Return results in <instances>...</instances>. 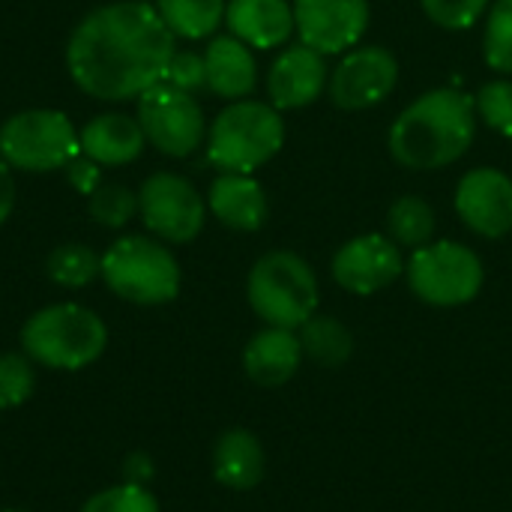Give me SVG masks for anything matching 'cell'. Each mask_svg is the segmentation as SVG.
I'll return each instance as SVG.
<instances>
[{
  "label": "cell",
  "mask_w": 512,
  "mask_h": 512,
  "mask_svg": "<svg viewBox=\"0 0 512 512\" xmlns=\"http://www.w3.org/2000/svg\"><path fill=\"white\" fill-rule=\"evenodd\" d=\"M291 6L300 42L324 57L354 48L372 18L369 0H291Z\"/></svg>",
  "instance_id": "obj_12"
},
{
  "label": "cell",
  "mask_w": 512,
  "mask_h": 512,
  "mask_svg": "<svg viewBox=\"0 0 512 512\" xmlns=\"http://www.w3.org/2000/svg\"><path fill=\"white\" fill-rule=\"evenodd\" d=\"M162 21L180 39H207L225 21L228 0H153Z\"/></svg>",
  "instance_id": "obj_22"
},
{
  "label": "cell",
  "mask_w": 512,
  "mask_h": 512,
  "mask_svg": "<svg viewBox=\"0 0 512 512\" xmlns=\"http://www.w3.org/2000/svg\"><path fill=\"white\" fill-rule=\"evenodd\" d=\"M477 135L474 96L438 87L414 99L390 126V156L411 171H438L459 162Z\"/></svg>",
  "instance_id": "obj_2"
},
{
  "label": "cell",
  "mask_w": 512,
  "mask_h": 512,
  "mask_svg": "<svg viewBox=\"0 0 512 512\" xmlns=\"http://www.w3.org/2000/svg\"><path fill=\"white\" fill-rule=\"evenodd\" d=\"M477 117L498 135L512 138V78H495L474 96Z\"/></svg>",
  "instance_id": "obj_29"
},
{
  "label": "cell",
  "mask_w": 512,
  "mask_h": 512,
  "mask_svg": "<svg viewBox=\"0 0 512 512\" xmlns=\"http://www.w3.org/2000/svg\"><path fill=\"white\" fill-rule=\"evenodd\" d=\"M66 171H69V183H72L81 195H90V192L102 183L99 165H96L93 159H87L84 153H78V156L66 165Z\"/></svg>",
  "instance_id": "obj_33"
},
{
  "label": "cell",
  "mask_w": 512,
  "mask_h": 512,
  "mask_svg": "<svg viewBox=\"0 0 512 512\" xmlns=\"http://www.w3.org/2000/svg\"><path fill=\"white\" fill-rule=\"evenodd\" d=\"M399 84V60L384 45H354L336 63L327 93L336 108L363 111L381 105Z\"/></svg>",
  "instance_id": "obj_11"
},
{
  "label": "cell",
  "mask_w": 512,
  "mask_h": 512,
  "mask_svg": "<svg viewBox=\"0 0 512 512\" xmlns=\"http://www.w3.org/2000/svg\"><path fill=\"white\" fill-rule=\"evenodd\" d=\"M138 123L147 144L171 159H186L207 141V120L198 99L165 81L138 96Z\"/></svg>",
  "instance_id": "obj_9"
},
{
  "label": "cell",
  "mask_w": 512,
  "mask_h": 512,
  "mask_svg": "<svg viewBox=\"0 0 512 512\" xmlns=\"http://www.w3.org/2000/svg\"><path fill=\"white\" fill-rule=\"evenodd\" d=\"M330 270L339 288L369 297L393 285L405 273V261L387 234H360L333 255Z\"/></svg>",
  "instance_id": "obj_13"
},
{
  "label": "cell",
  "mask_w": 512,
  "mask_h": 512,
  "mask_svg": "<svg viewBox=\"0 0 512 512\" xmlns=\"http://www.w3.org/2000/svg\"><path fill=\"white\" fill-rule=\"evenodd\" d=\"M300 345H303V354L306 357H312L315 363H321L327 369L342 366L354 354V336H351V330L339 318L318 315V312L300 327Z\"/></svg>",
  "instance_id": "obj_24"
},
{
  "label": "cell",
  "mask_w": 512,
  "mask_h": 512,
  "mask_svg": "<svg viewBox=\"0 0 512 512\" xmlns=\"http://www.w3.org/2000/svg\"><path fill=\"white\" fill-rule=\"evenodd\" d=\"M138 213L147 231L162 243H192L207 219V201L180 174H150L138 189Z\"/></svg>",
  "instance_id": "obj_10"
},
{
  "label": "cell",
  "mask_w": 512,
  "mask_h": 512,
  "mask_svg": "<svg viewBox=\"0 0 512 512\" xmlns=\"http://www.w3.org/2000/svg\"><path fill=\"white\" fill-rule=\"evenodd\" d=\"M99 279L126 303L165 306L180 294V264L156 237L126 234L102 252Z\"/></svg>",
  "instance_id": "obj_5"
},
{
  "label": "cell",
  "mask_w": 512,
  "mask_h": 512,
  "mask_svg": "<svg viewBox=\"0 0 512 512\" xmlns=\"http://www.w3.org/2000/svg\"><path fill=\"white\" fill-rule=\"evenodd\" d=\"M3 512H27V510H3Z\"/></svg>",
  "instance_id": "obj_36"
},
{
  "label": "cell",
  "mask_w": 512,
  "mask_h": 512,
  "mask_svg": "<svg viewBox=\"0 0 512 512\" xmlns=\"http://www.w3.org/2000/svg\"><path fill=\"white\" fill-rule=\"evenodd\" d=\"M165 84L186 90V93H198L207 87V66H204V54L198 51H174L168 69H165Z\"/></svg>",
  "instance_id": "obj_32"
},
{
  "label": "cell",
  "mask_w": 512,
  "mask_h": 512,
  "mask_svg": "<svg viewBox=\"0 0 512 512\" xmlns=\"http://www.w3.org/2000/svg\"><path fill=\"white\" fill-rule=\"evenodd\" d=\"M78 153V132L63 111L30 108L12 114L0 126V159L9 168L27 174L57 171L66 168Z\"/></svg>",
  "instance_id": "obj_8"
},
{
  "label": "cell",
  "mask_w": 512,
  "mask_h": 512,
  "mask_svg": "<svg viewBox=\"0 0 512 512\" xmlns=\"http://www.w3.org/2000/svg\"><path fill=\"white\" fill-rule=\"evenodd\" d=\"M456 216L486 240H501L512 231V177L501 168H474L456 186Z\"/></svg>",
  "instance_id": "obj_14"
},
{
  "label": "cell",
  "mask_w": 512,
  "mask_h": 512,
  "mask_svg": "<svg viewBox=\"0 0 512 512\" xmlns=\"http://www.w3.org/2000/svg\"><path fill=\"white\" fill-rule=\"evenodd\" d=\"M303 360V345L294 330L264 327L243 348V369L249 381L258 387H282L288 384Z\"/></svg>",
  "instance_id": "obj_18"
},
{
  "label": "cell",
  "mask_w": 512,
  "mask_h": 512,
  "mask_svg": "<svg viewBox=\"0 0 512 512\" xmlns=\"http://www.w3.org/2000/svg\"><path fill=\"white\" fill-rule=\"evenodd\" d=\"M204 66H207V90H213L219 99L237 102L252 96L258 84V63L246 42L237 36H213L204 48Z\"/></svg>",
  "instance_id": "obj_19"
},
{
  "label": "cell",
  "mask_w": 512,
  "mask_h": 512,
  "mask_svg": "<svg viewBox=\"0 0 512 512\" xmlns=\"http://www.w3.org/2000/svg\"><path fill=\"white\" fill-rule=\"evenodd\" d=\"M252 312L267 327L300 330L318 312V276L306 258L288 249L267 252L255 261L246 282Z\"/></svg>",
  "instance_id": "obj_6"
},
{
  "label": "cell",
  "mask_w": 512,
  "mask_h": 512,
  "mask_svg": "<svg viewBox=\"0 0 512 512\" xmlns=\"http://www.w3.org/2000/svg\"><path fill=\"white\" fill-rule=\"evenodd\" d=\"M330 81L327 57L315 48L297 42L288 45L267 72V96L270 105L279 111H297L312 105Z\"/></svg>",
  "instance_id": "obj_15"
},
{
  "label": "cell",
  "mask_w": 512,
  "mask_h": 512,
  "mask_svg": "<svg viewBox=\"0 0 512 512\" xmlns=\"http://www.w3.org/2000/svg\"><path fill=\"white\" fill-rule=\"evenodd\" d=\"M15 207V177L12 168L0 159V225L12 216Z\"/></svg>",
  "instance_id": "obj_35"
},
{
  "label": "cell",
  "mask_w": 512,
  "mask_h": 512,
  "mask_svg": "<svg viewBox=\"0 0 512 512\" xmlns=\"http://www.w3.org/2000/svg\"><path fill=\"white\" fill-rule=\"evenodd\" d=\"M408 288L429 306L453 309L471 303L486 282L480 255L456 240H432L405 264Z\"/></svg>",
  "instance_id": "obj_7"
},
{
  "label": "cell",
  "mask_w": 512,
  "mask_h": 512,
  "mask_svg": "<svg viewBox=\"0 0 512 512\" xmlns=\"http://www.w3.org/2000/svg\"><path fill=\"white\" fill-rule=\"evenodd\" d=\"M78 512H162L156 495L147 486H132V483H120V486H108L102 492H96L93 498L84 501V507Z\"/></svg>",
  "instance_id": "obj_30"
},
{
  "label": "cell",
  "mask_w": 512,
  "mask_h": 512,
  "mask_svg": "<svg viewBox=\"0 0 512 512\" xmlns=\"http://www.w3.org/2000/svg\"><path fill=\"white\" fill-rule=\"evenodd\" d=\"M264 447L249 429H228L213 447V477L231 492H249L264 480Z\"/></svg>",
  "instance_id": "obj_21"
},
{
  "label": "cell",
  "mask_w": 512,
  "mask_h": 512,
  "mask_svg": "<svg viewBox=\"0 0 512 512\" xmlns=\"http://www.w3.org/2000/svg\"><path fill=\"white\" fill-rule=\"evenodd\" d=\"M207 210L231 231H258L267 222L270 204L264 186L252 174H219L207 192Z\"/></svg>",
  "instance_id": "obj_17"
},
{
  "label": "cell",
  "mask_w": 512,
  "mask_h": 512,
  "mask_svg": "<svg viewBox=\"0 0 512 512\" xmlns=\"http://www.w3.org/2000/svg\"><path fill=\"white\" fill-rule=\"evenodd\" d=\"M420 6L429 15V21H435L438 27L468 30L486 15L489 0H420Z\"/></svg>",
  "instance_id": "obj_31"
},
{
  "label": "cell",
  "mask_w": 512,
  "mask_h": 512,
  "mask_svg": "<svg viewBox=\"0 0 512 512\" xmlns=\"http://www.w3.org/2000/svg\"><path fill=\"white\" fill-rule=\"evenodd\" d=\"M87 213L102 228H123L138 213V192L123 183H99L87 195Z\"/></svg>",
  "instance_id": "obj_27"
},
{
  "label": "cell",
  "mask_w": 512,
  "mask_h": 512,
  "mask_svg": "<svg viewBox=\"0 0 512 512\" xmlns=\"http://www.w3.org/2000/svg\"><path fill=\"white\" fill-rule=\"evenodd\" d=\"M147 138L138 117L129 114H99L78 132V147L96 165H129L141 156Z\"/></svg>",
  "instance_id": "obj_20"
},
{
  "label": "cell",
  "mask_w": 512,
  "mask_h": 512,
  "mask_svg": "<svg viewBox=\"0 0 512 512\" xmlns=\"http://www.w3.org/2000/svg\"><path fill=\"white\" fill-rule=\"evenodd\" d=\"M156 468H153V459L147 453H132L126 462H123V483H132V486H147L153 480Z\"/></svg>",
  "instance_id": "obj_34"
},
{
  "label": "cell",
  "mask_w": 512,
  "mask_h": 512,
  "mask_svg": "<svg viewBox=\"0 0 512 512\" xmlns=\"http://www.w3.org/2000/svg\"><path fill=\"white\" fill-rule=\"evenodd\" d=\"M36 393V363L24 351L0 354V411L21 408Z\"/></svg>",
  "instance_id": "obj_28"
},
{
  "label": "cell",
  "mask_w": 512,
  "mask_h": 512,
  "mask_svg": "<svg viewBox=\"0 0 512 512\" xmlns=\"http://www.w3.org/2000/svg\"><path fill=\"white\" fill-rule=\"evenodd\" d=\"M177 36L147 0H117L84 15L66 45L72 81L93 99H138L165 78Z\"/></svg>",
  "instance_id": "obj_1"
},
{
  "label": "cell",
  "mask_w": 512,
  "mask_h": 512,
  "mask_svg": "<svg viewBox=\"0 0 512 512\" xmlns=\"http://www.w3.org/2000/svg\"><path fill=\"white\" fill-rule=\"evenodd\" d=\"M483 57L489 69L512 78V0H495L489 6L483 30Z\"/></svg>",
  "instance_id": "obj_26"
},
{
  "label": "cell",
  "mask_w": 512,
  "mask_h": 512,
  "mask_svg": "<svg viewBox=\"0 0 512 512\" xmlns=\"http://www.w3.org/2000/svg\"><path fill=\"white\" fill-rule=\"evenodd\" d=\"M99 270H102V255H96L84 243H63L45 261L48 279L60 288H84L99 276Z\"/></svg>",
  "instance_id": "obj_25"
},
{
  "label": "cell",
  "mask_w": 512,
  "mask_h": 512,
  "mask_svg": "<svg viewBox=\"0 0 512 512\" xmlns=\"http://www.w3.org/2000/svg\"><path fill=\"white\" fill-rule=\"evenodd\" d=\"M438 216L435 207L420 195H402L387 210V237L396 246L420 249L435 240Z\"/></svg>",
  "instance_id": "obj_23"
},
{
  "label": "cell",
  "mask_w": 512,
  "mask_h": 512,
  "mask_svg": "<svg viewBox=\"0 0 512 512\" xmlns=\"http://www.w3.org/2000/svg\"><path fill=\"white\" fill-rule=\"evenodd\" d=\"M108 348L105 321L78 303H54L33 312L21 327V351L51 372H81Z\"/></svg>",
  "instance_id": "obj_3"
},
{
  "label": "cell",
  "mask_w": 512,
  "mask_h": 512,
  "mask_svg": "<svg viewBox=\"0 0 512 512\" xmlns=\"http://www.w3.org/2000/svg\"><path fill=\"white\" fill-rule=\"evenodd\" d=\"M225 27L249 48H279L294 33V6L288 0H228Z\"/></svg>",
  "instance_id": "obj_16"
},
{
  "label": "cell",
  "mask_w": 512,
  "mask_h": 512,
  "mask_svg": "<svg viewBox=\"0 0 512 512\" xmlns=\"http://www.w3.org/2000/svg\"><path fill=\"white\" fill-rule=\"evenodd\" d=\"M285 144L279 108L258 99H237L222 108L207 129V159L219 174H252Z\"/></svg>",
  "instance_id": "obj_4"
}]
</instances>
